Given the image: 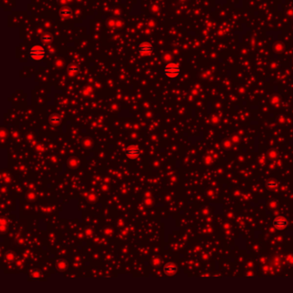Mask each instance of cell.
<instances>
[{"label": "cell", "instance_id": "1", "mask_svg": "<svg viewBox=\"0 0 293 293\" xmlns=\"http://www.w3.org/2000/svg\"><path fill=\"white\" fill-rule=\"evenodd\" d=\"M163 74L169 78H176L181 74V66L177 63H169L165 65Z\"/></svg>", "mask_w": 293, "mask_h": 293}, {"label": "cell", "instance_id": "8", "mask_svg": "<svg viewBox=\"0 0 293 293\" xmlns=\"http://www.w3.org/2000/svg\"><path fill=\"white\" fill-rule=\"evenodd\" d=\"M41 41H42L44 43L48 44V43L52 42V41H53V37H52V35L49 34H45L42 35V37H41Z\"/></svg>", "mask_w": 293, "mask_h": 293}, {"label": "cell", "instance_id": "6", "mask_svg": "<svg viewBox=\"0 0 293 293\" xmlns=\"http://www.w3.org/2000/svg\"><path fill=\"white\" fill-rule=\"evenodd\" d=\"M163 270L167 275H175L177 272V266L173 263H167L164 266Z\"/></svg>", "mask_w": 293, "mask_h": 293}, {"label": "cell", "instance_id": "2", "mask_svg": "<svg viewBox=\"0 0 293 293\" xmlns=\"http://www.w3.org/2000/svg\"><path fill=\"white\" fill-rule=\"evenodd\" d=\"M46 50L41 45H34L29 50V56L34 60H41L46 56Z\"/></svg>", "mask_w": 293, "mask_h": 293}, {"label": "cell", "instance_id": "3", "mask_svg": "<svg viewBox=\"0 0 293 293\" xmlns=\"http://www.w3.org/2000/svg\"><path fill=\"white\" fill-rule=\"evenodd\" d=\"M139 54L143 57H147L149 55H151L153 52V46L148 42V41H144L142 43H140L139 46Z\"/></svg>", "mask_w": 293, "mask_h": 293}, {"label": "cell", "instance_id": "4", "mask_svg": "<svg viewBox=\"0 0 293 293\" xmlns=\"http://www.w3.org/2000/svg\"><path fill=\"white\" fill-rule=\"evenodd\" d=\"M273 225L277 230H284L288 227V221L284 217H277L273 219Z\"/></svg>", "mask_w": 293, "mask_h": 293}, {"label": "cell", "instance_id": "12", "mask_svg": "<svg viewBox=\"0 0 293 293\" xmlns=\"http://www.w3.org/2000/svg\"><path fill=\"white\" fill-rule=\"evenodd\" d=\"M66 267V263L65 261H60L58 263V268L60 270H64Z\"/></svg>", "mask_w": 293, "mask_h": 293}, {"label": "cell", "instance_id": "5", "mask_svg": "<svg viewBox=\"0 0 293 293\" xmlns=\"http://www.w3.org/2000/svg\"><path fill=\"white\" fill-rule=\"evenodd\" d=\"M125 156L128 157V158H131V159H135L137 157H139V155H140V150L137 146H134V145H132V146H129L128 148H126L125 150Z\"/></svg>", "mask_w": 293, "mask_h": 293}, {"label": "cell", "instance_id": "11", "mask_svg": "<svg viewBox=\"0 0 293 293\" xmlns=\"http://www.w3.org/2000/svg\"><path fill=\"white\" fill-rule=\"evenodd\" d=\"M266 187L269 188V189H275V188L278 187V184H277L275 182L271 181V182H268L266 183Z\"/></svg>", "mask_w": 293, "mask_h": 293}, {"label": "cell", "instance_id": "10", "mask_svg": "<svg viewBox=\"0 0 293 293\" xmlns=\"http://www.w3.org/2000/svg\"><path fill=\"white\" fill-rule=\"evenodd\" d=\"M60 121H61V119H60V117L58 116V115H53V116H51V118H50V121H51L53 124L60 123Z\"/></svg>", "mask_w": 293, "mask_h": 293}, {"label": "cell", "instance_id": "9", "mask_svg": "<svg viewBox=\"0 0 293 293\" xmlns=\"http://www.w3.org/2000/svg\"><path fill=\"white\" fill-rule=\"evenodd\" d=\"M68 73L71 75V76H74L75 74H77V71H78V68L77 66L76 65H71L69 68H68Z\"/></svg>", "mask_w": 293, "mask_h": 293}, {"label": "cell", "instance_id": "7", "mask_svg": "<svg viewBox=\"0 0 293 293\" xmlns=\"http://www.w3.org/2000/svg\"><path fill=\"white\" fill-rule=\"evenodd\" d=\"M60 15H61L62 17H69L72 15V11L69 8H64L60 11Z\"/></svg>", "mask_w": 293, "mask_h": 293}]
</instances>
